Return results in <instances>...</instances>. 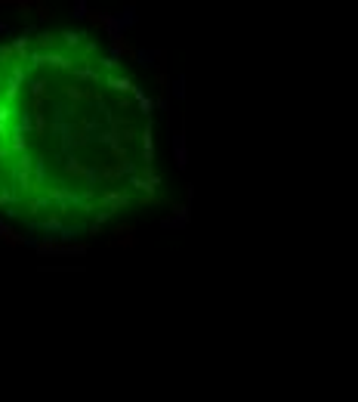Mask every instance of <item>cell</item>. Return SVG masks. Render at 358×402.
<instances>
[{"label": "cell", "mask_w": 358, "mask_h": 402, "mask_svg": "<svg viewBox=\"0 0 358 402\" xmlns=\"http://www.w3.org/2000/svg\"><path fill=\"white\" fill-rule=\"evenodd\" d=\"M158 192L155 106L121 56L83 31L0 40V214L71 238Z\"/></svg>", "instance_id": "6da1fadb"}]
</instances>
